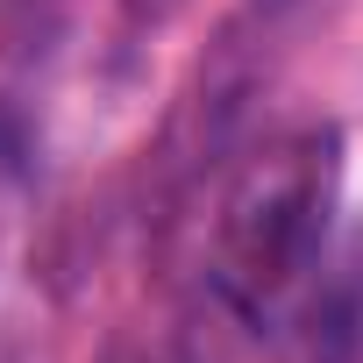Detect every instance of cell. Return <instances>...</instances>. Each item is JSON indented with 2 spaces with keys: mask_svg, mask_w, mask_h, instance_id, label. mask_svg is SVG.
<instances>
[{
  "mask_svg": "<svg viewBox=\"0 0 363 363\" xmlns=\"http://www.w3.org/2000/svg\"><path fill=\"white\" fill-rule=\"evenodd\" d=\"M328 214H335V135L306 128L285 135L271 150L250 157V171L235 178V193L221 207V235H214V278L242 313H278L320 242H328Z\"/></svg>",
  "mask_w": 363,
  "mask_h": 363,
  "instance_id": "6da1fadb",
  "label": "cell"
}]
</instances>
